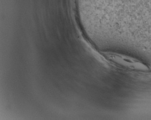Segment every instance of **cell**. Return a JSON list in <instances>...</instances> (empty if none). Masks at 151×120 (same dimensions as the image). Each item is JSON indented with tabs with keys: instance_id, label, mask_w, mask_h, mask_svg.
<instances>
[{
	"instance_id": "6da1fadb",
	"label": "cell",
	"mask_w": 151,
	"mask_h": 120,
	"mask_svg": "<svg viewBox=\"0 0 151 120\" xmlns=\"http://www.w3.org/2000/svg\"><path fill=\"white\" fill-rule=\"evenodd\" d=\"M111 57L117 65L126 69L142 71H147L149 70L147 65L133 57L119 54H111Z\"/></svg>"
}]
</instances>
